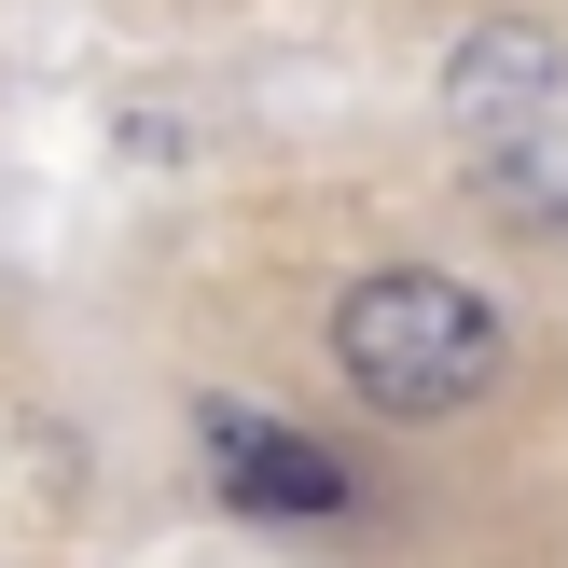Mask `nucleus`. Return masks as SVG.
I'll use <instances>...</instances> for the list:
<instances>
[{"instance_id":"nucleus-1","label":"nucleus","mask_w":568,"mask_h":568,"mask_svg":"<svg viewBox=\"0 0 568 568\" xmlns=\"http://www.w3.org/2000/svg\"><path fill=\"white\" fill-rule=\"evenodd\" d=\"M333 361L375 416H458L471 388H499V305L430 264H388L333 305Z\"/></svg>"},{"instance_id":"nucleus-2","label":"nucleus","mask_w":568,"mask_h":568,"mask_svg":"<svg viewBox=\"0 0 568 568\" xmlns=\"http://www.w3.org/2000/svg\"><path fill=\"white\" fill-rule=\"evenodd\" d=\"M194 444H209V486L236 514H347V471L320 444H292L277 416H250V403H194Z\"/></svg>"},{"instance_id":"nucleus-3","label":"nucleus","mask_w":568,"mask_h":568,"mask_svg":"<svg viewBox=\"0 0 568 568\" xmlns=\"http://www.w3.org/2000/svg\"><path fill=\"white\" fill-rule=\"evenodd\" d=\"M541 98H555V28H471L458 70H444V111H458L471 139L541 125Z\"/></svg>"}]
</instances>
